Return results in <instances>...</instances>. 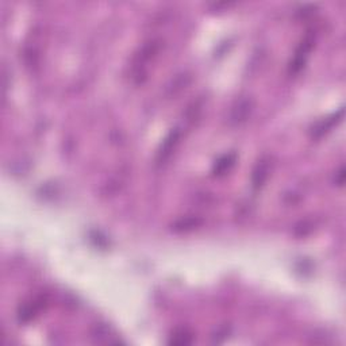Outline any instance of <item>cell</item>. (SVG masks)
Segmentation results:
<instances>
[{
	"mask_svg": "<svg viewBox=\"0 0 346 346\" xmlns=\"http://www.w3.org/2000/svg\"><path fill=\"white\" fill-rule=\"evenodd\" d=\"M313 44H314V38L310 36L307 37L306 40L300 44L299 49L296 50L294 60L291 62V72H299L304 66V62H306L307 56H308V53H310L311 48H313Z\"/></svg>",
	"mask_w": 346,
	"mask_h": 346,
	"instance_id": "1",
	"label": "cell"
},
{
	"mask_svg": "<svg viewBox=\"0 0 346 346\" xmlns=\"http://www.w3.org/2000/svg\"><path fill=\"white\" fill-rule=\"evenodd\" d=\"M252 100L250 99H242L237 103V106L234 107L231 111V122H234L235 125L241 123V122L246 121V118L249 117L252 113Z\"/></svg>",
	"mask_w": 346,
	"mask_h": 346,
	"instance_id": "2",
	"label": "cell"
},
{
	"mask_svg": "<svg viewBox=\"0 0 346 346\" xmlns=\"http://www.w3.org/2000/svg\"><path fill=\"white\" fill-rule=\"evenodd\" d=\"M177 140H179V131H177V130L172 131V133H170L165 140H164V142H162V145H161V149H160V152H158L160 161L166 160V157L169 156L170 152H172L173 148H175V145L177 144Z\"/></svg>",
	"mask_w": 346,
	"mask_h": 346,
	"instance_id": "3",
	"label": "cell"
},
{
	"mask_svg": "<svg viewBox=\"0 0 346 346\" xmlns=\"http://www.w3.org/2000/svg\"><path fill=\"white\" fill-rule=\"evenodd\" d=\"M268 173H269V164H268V161L262 160V161L258 162V165L256 166L253 173V184L256 188H260L265 183Z\"/></svg>",
	"mask_w": 346,
	"mask_h": 346,
	"instance_id": "4",
	"label": "cell"
},
{
	"mask_svg": "<svg viewBox=\"0 0 346 346\" xmlns=\"http://www.w3.org/2000/svg\"><path fill=\"white\" fill-rule=\"evenodd\" d=\"M42 303H44V300L42 299H38V300H34V302L28 303V304H26V306L23 307V310L20 311V319L22 321H28V319H31L32 317H36L37 313L41 310V307H42Z\"/></svg>",
	"mask_w": 346,
	"mask_h": 346,
	"instance_id": "5",
	"label": "cell"
},
{
	"mask_svg": "<svg viewBox=\"0 0 346 346\" xmlns=\"http://www.w3.org/2000/svg\"><path fill=\"white\" fill-rule=\"evenodd\" d=\"M235 162V156L234 154H226L221 160H218L215 164V175H223L226 170H229Z\"/></svg>",
	"mask_w": 346,
	"mask_h": 346,
	"instance_id": "6",
	"label": "cell"
},
{
	"mask_svg": "<svg viewBox=\"0 0 346 346\" xmlns=\"http://www.w3.org/2000/svg\"><path fill=\"white\" fill-rule=\"evenodd\" d=\"M191 342H192V335L185 330L177 331L176 334L173 335V338L170 339V343H173V345H188Z\"/></svg>",
	"mask_w": 346,
	"mask_h": 346,
	"instance_id": "7",
	"label": "cell"
}]
</instances>
